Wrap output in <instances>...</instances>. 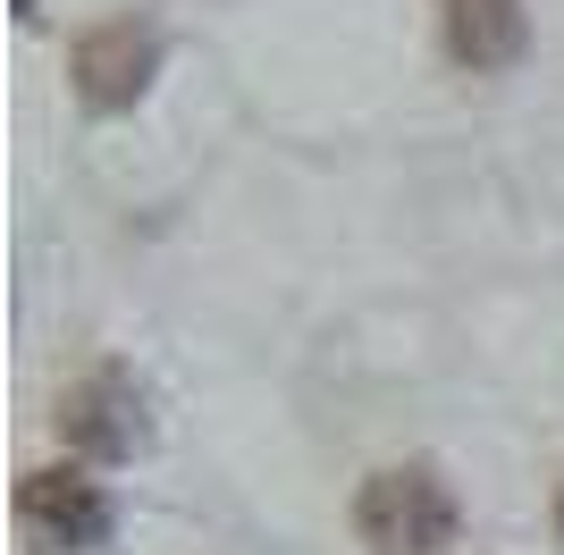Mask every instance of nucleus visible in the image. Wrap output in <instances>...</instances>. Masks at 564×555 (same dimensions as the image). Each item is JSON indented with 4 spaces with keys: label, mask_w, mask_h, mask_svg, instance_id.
Here are the masks:
<instances>
[{
    "label": "nucleus",
    "mask_w": 564,
    "mask_h": 555,
    "mask_svg": "<svg viewBox=\"0 0 564 555\" xmlns=\"http://www.w3.org/2000/svg\"><path fill=\"white\" fill-rule=\"evenodd\" d=\"M354 531H362L371 555H438L464 531V505H455L447 471L413 455V463H388V471H371L354 488Z\"/></svg>",
    "instance_id": "obj_1"
},
{
    "label": "nucleus",
    "mask_w": 564,
    "mask_h": 555,
    "mask_svg": "<svg viewBox=\"0 0 564 555\" xmlns=\"http://www.w3.org/2000/svg\"><path fill=\"white\" fill-rule=\"evenodd\" d=\"M152 76H161V34H152V18H101V25H85L76 51H68V85L94 118L135 110L143 92H152Z\"/></svg>",
    "instance_id": "obj_2"
},
{
    "label": "nucleus",
    "mask_w": 564,
    "mask_h": 555,
    "mask_svg": "<svg viewBox=\"0 0 564 555\" xmlns=\"http://www.w3.org/2000/svg\"><path fill=\"white\" fill-rule=\"evenodd\" d=\"M59 438H68V455L85 463H127L143 455V438H152V413H143V379L135 370H85L68 395H59Z\"/></svg>",
    "instance_id": "obj_3"
},
{
    "label": "nucleus",
    "mask_w": 564,
    "mask_h": 555,
    "mask_svg": "<svg viewBox=\"0 0 564 555\" xmlns=\"http://www.w3.org/2000/svg\"><path fill=\"white\" fill-rule=\"evenodd\" d=\"M18 531L34 555H94V547H110L118 505L85 471H25L18 480Z\"/></svg>",
    "instance_id": "obj_4"
},
{
    "label": "nucleus",
    "mask_w": 564,
    "mask_h": 555,
    "mask_svg": "<svg viewBox=\"0 0 564 555\" xmlns=\"http://www.w3.org/2000/svg\"><path fill=\"white\" fill-rule=\"evenodd\" d=\"M531 51V9L522 0H447V59L471 76H506Z\"/></svg>",
    "instance_id": "obj_5"
},
{
    "label": "nucleus",
    "mask_w": 564,
    "mask_h": 555,
    "mask_svg": "<svg viewBox=\"0 0 564 555\" xmlns=\"http://www.w3.org/2000/svg\"><path fill=\"white\" fill-rule=\"evenodd\" d=\"M18 18H34V0H18Z\"/></svg>",
    "instance_id": "obj_6"
}]
</instances>
